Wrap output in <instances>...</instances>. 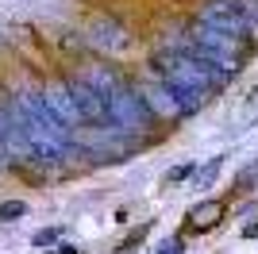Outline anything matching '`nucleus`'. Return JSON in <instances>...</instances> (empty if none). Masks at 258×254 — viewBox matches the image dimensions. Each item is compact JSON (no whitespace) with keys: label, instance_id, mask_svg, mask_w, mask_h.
<instances>
[{"label":"nucleus","instance_id":"f257e3e1","mask_svg":"<svg viewBox=\"0 0 258 254\" xmlns=\"http://www.w3.org/2000/svg\"><path fill=\"white\" fill-rule=\"evenodd\" d=\"M224 216H227V204H224V201H216V197L197 201L193 208H189V216H185V231L205 235V231H212V227L224 220Z\"/></svg>","mask_w":258,"mask_h":254},{"label":"nucleus","instance_id":"f03ea898","mask_svg":"<svg viewBox=\"0 0 258 254\" xmlns=\"http://www.w3.org/2000/svg\"><path fill=\"white\" fill-rule=\"evenodd\" d=\"M147 231H151V223H143V227H139L135 235H131V239H123V243L116 246V254H135V246H139L143 239H147Z\"/></svg>","mask_w":258,"mask_h":254},{"label":"nucleus","instance_id":"7ed1b4c3","mask_svg":"<svg viewBox=\"0 0 258 254\" xmlns=\"http://www.w3.org/2000/svg\"><path fill=\"white\" fill-rule=\"evenodd\" d=\"M23 212H27L23 201H4V204H0V220H20Z\"/></svg>","mask_w":258,"mask_h":254},{"label":"nucleus","instance_id":"20e7f679","mask_svg":"<svg viewBox=\"0 0 258 254\" xmlns=\"http://www.w3.org/2000/svg\"><path fill=\"white\" fill-rule=\"evenodd\" d=\"M220 169H224V158H212V162H208L205 169H201V177H197V181H201V185H212Z\"/></svg>","mask_w":258,"mask_h":254},{"label":"nucleus","instance_id":"39448f33","mask_svg":"<svg viewBox=\"0 0 258 254\" xmlns=\"http://www.w3.org/2000/svg\"><path fill=\"white\" fill-rule=\"evenodd\" d=\"M189 173H197V166H193V162H181V166H173L170 173H166V181H185Z\"/></svg>","mask_w":258,"mask_h":254},{"label":"nucleus","instance_id":"423d86ee","mask_svg":"<svg viewBox=\"0 0 258 254\" xmlns=\"http://www.w3.org/2000/svg\"><path fill=\"white\" fill-rule=\"evenodd\" d=\"M54 239H58V227H46V231L35 235V246H46V243H54Z\"/></svg>","mask_w":258,"mask_h":254},{"label":"nucleus","instance_id":"0eeeda50","mask_svg":"<svg viewBox=\"0 0 258 254\" xmlns=\"http://www.w3.org/2000/svg\"><path fill=\"white\" fill-rule=\"evenodd\" d=\"M162 254H181V239H170V243L162 246Z\"/></svg>","mask_w":258,"mask_h":254},{"label":"nucleus","instance_id":"6e6552de","mask_svg":"<svg viewBox=\"0 0 258 254\" xmlns=\"http://www.w3.org/2000/svg\"><path fill=\"white\" fill-rule=\"evenodd\" d=\"M254 235H258V220H254V223H247V227H243V239H254Z\"/></svg>","mask_w":258,"mask_h":254},{"label":"nucleus","instance_id":"1a4fd4ad","mask_svg":"<svg viewBox=\"0 0 258 254\" xmlns=\"http://www.w3.org/2000/svg\"><path fill=\"white\" fill-rule=\"evenodd\" d=\"M50 254H77V246H74V243H62L58 250H50Z\"/></svg>","mask_w":258,"mask_h":254}]
</instances>
